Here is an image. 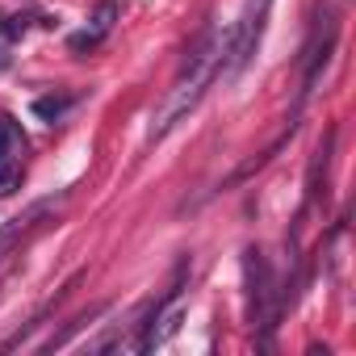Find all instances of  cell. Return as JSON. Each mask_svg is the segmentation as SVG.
<instances>
[{
    "label": "cell",
    "mask_w": 356,
    "mask_h": 356,
    "mask_svg": "<svg viewBox=\"0 0 356 356\" xmlns=\"http://www.w3.org/2000/svg\"><path fill=\"white\" fill-rule=\"evenodd\" d=\"M227 67H231V26H227V30L214 26V30H206V34L193 42V51H189V59H185V67H181V80L168 88V97H163L159 109L151 113L147 138H163L181 118H189V113L202 105V97L210 92V84H214L218 76H227Z\"/></svg>",
    "instance_id": "obj_1"
},
{
    "label": "cell",
    "mask_w": 356,
    "mask_h": 356,
    "mask_svg": "<svg viewBox=\"0 0 356 356\" xmlns=\"http://www.w3.org/2000/svg\"><path fill=\"white\" fill-rule=\"evenodd\" d=\"M268 5H273V0H248V5H243V17L231 22V67H227V76L243 72L248 59L256 55V42H260L264 17H268Z\"/></svg>",
    "instance_id": "obj_2"
},
{
    "label": "cell",
    "mask_w": 356,
    "mask_h": 356,
    "mask_svg": "<svg viewBox=\"0 0 356 356\" xmlns=\"http://www.w3.org/2000/svg\"><path fill=\"white\" fill-rule=\"evenodd\" d=\"M243 281H248V318L256 327H268L273 310H268V298H273V277H268V264L256 248L243 252Z\"/></svg>",
    "instance_id": "obj_3"
},
{
    "label": "cell",
    "mask_w": 356,
    "mask_h": 356,
    "mask_svg": "<svg viewBox=\"0 0 356 356\" xmlns=\"http://www.w3.org/2000/svg\"><path fill=\"white\" fill-rule=\"evenodd\" d=\"M293 130H298V122H289V126H285V130H281V134H277V138H273V143H268V147H264L260 155H256V159H248V163H243V168H239V172L231 176V181H227V185H243V181H248V176H252V172H260L264 163H273V155H277V151H281V147H285V143L293 138Z\"/></svg>",
    "instance_id": "obj_4"
},
{
    "label": "cell",
    "mask_w": 356,
    "mask_h": 356,
    "mask_svg": "<svg viewBox=\"0 0 356 356\" xmlns=\"http://www.w3.org/2000/svg\"><path fill=\"white\" fill-rule=\"evenodd\" d=\"M22 151H26V134H22V126H17L9 113H0V163L17 159Z\"/></svg>",
    "instance_id": "obj_5"
},
{
    "label": "cell",
    "mask_w": 356,
    "mask_h": 356,
    "mask_svg": "<svg viewBox=\"0 0 356 356\" xmlns=\"http://www.w3.org/2000/svg\"><path fill=\"white\" fill-rule=\"evenodd\" d=\"M72 105H76V97H38L30 109H34V118H42V122H59Z\"/></svg>",
    "instance_id": "obj_6"
},
{
    "label": "cell",
    "mask_w": 356,
    "mask_h": 356,
    "mask_svg": "<svg viewBox=\"0 0 356 356\" xmlns=\"http://www.w3.org/2000/svg\"><path fill=\"white\" fill-rule=\"evenodd\" d=\"M17 185H22V159H9V163H0V197H9Z\"/></svg>",
    "instance_id": "obj_7"
},
{
    "label": "cell",
    "mask_w": 356,
    "mask_h": 356,
    "mask_svg": "<svg viewBox=\"0 0 356 356\" xmlns=\"http://www.w3.org/2000/svg\"><path fill=\"white\" fill-rule=\"evenodd\" d=\"M101 38H105V34H97V30H80V34H72V38H67V47H72V51H92Z\"/></svg>",
    "instance_id": "obj_8"
},
{
    "label": "cell",
    "mask_w": 356,
    "mask_h": 356,
    "mask_svg": "<svg viewBox=\"0 0 356 356\" xmlns=\"http://www.w3.org/2000/svg\"><path fill=\"white\" fill-rule=\"evenodd\" d=\"M0 34H5V38H22L26 34V17H0Z\"/></svg>",
    "instance_id": "obj_9"
},
{
    "label": "cell",
    "mask_w": 356,
    "mask_h": 356,
    "mask_svg": "<svg viewBox=\"0 0 356 356\" xmlns=\"http://www.w3.org/2000/svg\"><path fill=\"white\" fill-rule=\"evenodd\" d=\"M113 13H118L113 5H101V9H97V26H92V30H97V34H105V30L113 26Z\"/></svg>",
    "instance_id": "obj_10"
},
{
    "label": "cell",
    "mask_w": 356,
    "mask_h": 356,
    "mask_svg": "<svg viewBox=\"0 0 356 356\" xmlns=\"http://www.w3.org/2000/svg\"><path fill=\"white\" fill-rule=\"evenodd\" d=\"M9 63H13V59H9V51H5V47H0V72H5Z\"/></svg>",
    "instance_id": "obj_11"
}]
</instances>
